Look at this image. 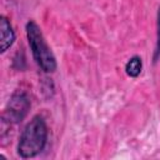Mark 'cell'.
Here are the masks:
<instances>
[{"instance_id":"1","label":"cell","mask_w":160,"mask_h":160,"mask_svg":"<svg viewBox=\"0 0 160 160\" xmlns=\"http://www.w3.org/2000/svg\"><path fill=\"white\" fill-rule=\"evenodd\" d=\"M48 141V125L42 116H34L24 128L18 144V154L22 159L39 155Z\"/></svg>"},{"instance_id":"2","label":"cell","mask_w":160,"mask_h":160,"mask_svg":"<svg viewBox=\"0 0 160 160\" xmlns=\"http://www.w3.org/2000/svg\"><path fill=\"white\" fill-rule=\"evenodd\" d=\"M26 36L29 41V46L31 49L32 56L40 69L45 72H54L56 70V59L46 44V40L41 32L39 25L30 20L26 24Z\"/></svg>"},{"instance_id":"3","label":"cell","mask_w":160,"mask_h":160,"mask_svg":"<svg viewBox=\"0 0 160 160\" xmlns=\"http://www.w3.org/2000/svg\"><path fill=\"white\" fill-rule=\"evenodd\" d=\"M30 99L26 92L24 91H16L10 98L4 114L2 120L8 121L9 124H18L20 122L29 112L30 110Z\"/></svg>"},{"instance_id":"4","label":"cell","mask_w":160,"mask_h":160,"mask_svg":"<svg viewBox=\"0 0 160 160\" xmlns=\"http://www.w3.org/2000/svg\"><path fill=\"white\" fill-rule=\"evenodd\" d=\"M15 41V32L6 16H0V51L5 52Z\"/></svg>"},{"instance_id":"5","label":"cell","mask_w":160,"mask_h":160,"mask_svg":"<svg viewBox=\"0 0 160 160\" xmlns=\"http://www.w3.org/2000/svg\"><path fill=\"white\" fill-rule=\"evenodd\" d=\"M141 69H142V61L141 58L138 55L130 58L125 65V71L130 78H138L141 72Z\"/></svg>"},{"instance_id":"6","label":"cell","mask_w":160,"mask_h":160,"mask_svg":"<svg viewBox=\"0 0 160 160\" xmlns=\"http://www.w3.org/2000/svg\"><path fill=\"white\" fill-rule=\"evenodd\" d=\"M156 49L154 55V61H158L160 58V6L158 9V21H156Z\"/></svg>"}]
</instances>
